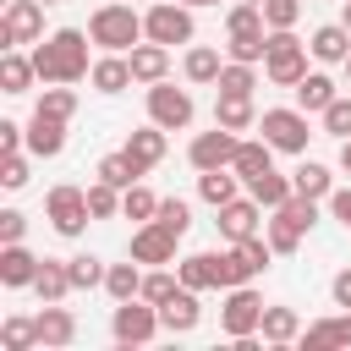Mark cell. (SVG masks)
<instances>
[{"instance_id":"obj_1","label":"cell","mask_w":351,"mask_h":351,"mask_svg":"<svg viewBox=\"0 0 351 351\" xmlns=\"http://www.w3.org/2000/svg\"><path fill=\"white\" fill-rule=\"evenodd\" d=\"M88 27H55L49 38H38L27 55H33V71H38V82H88V71H93V60H88Z\"/></svg>"},{"instance_id":"obj_2","label":"cell","mask_w":351,"mask_h":351,"mask_svg":"<svg viewBox=\"0 0 351 351\" xmlns=\"http://www.w3.org/2000/svg\"><path fill=\"white\" fill-rule=\"evenodd\" d=\"M88 38L99 44V49H115V55H132L148 33H143V11L132 5V0H104V5H93V16H88Z\"/></svg>"},{"instance_id":"obj_3","label":"cell","mask_w":351,"mask_h":351,"mask_svg":"<svg viewBox=\"0 0 351 351\" xmlns=\"http://www.w3.org/2000/svg\"><path fill=\"white\" fill-rule=\"evenodd\" d=\"M318 225V197H302V192H291L280 208H269V219H263V236H269V247L280 252V258H291L302 241H307V230Z\"/></svg>"},{"instance_id":"obj_4","label":"cell","mask_w":351,"mask_h":351,"mask_svg":"<svg viewBox=\"0 0 351 351\" xmlns=\"http://www.w3.org/2000/svg\"><path fill=\"white\" fill-rule=\"evenodd\" d=\"M313 49H307V38H296V27H269V49H263V77L274 82V88H296L313 66Z\"/></svg>"},{"instance_id":"obj_5","label":"cell","mask_w":351,"mask_h":351,"mask_svg":"<svg viewBox=\"0 0 351 351\" xmlns=\"http://www.w3.org/2000/svg\"><path fill=\"white\" fill-rule=\"evenodd\" d=\"M44 219H49V230H55V236L77 241V236L93 225V208H88V186H71V181L49 186V197H44Z\"/></svg>"},{"instance_id":"obj_6","label":"cell","mask_w":351,"mask_h":351,"mask_svg":"<svg viewBox=\"0 0 351 351\" xmlns=\"http://www.w3.org/2000/svg\"><path fill=\"white\" fill-rule=\"evenodd\" d=\"M258 132L274 143V154H307V143H313V126H307V110H296V104H274V110H263L258 115Z\"/></svg>"},{"instance_id":"obj_7","label":"cell","mask_w":351,"mask_h":351,"mask_svg":"<svg viewBox=\"0 0 351 351\" xmlns=\"http://www.w3.org/2000/svg\"><path fill=\"white\" fill-rule=\"evenodd\" d=\"M143 33H148L154 44H165V49H176V44H192V38H197L192 5H181V0H154V5L143 11Z\"/></svg>"},{"instance_id":"obj_8","label":"cell","mask_w":351,"mask_h":351,"mask_svg":"<svg viewBox=\"0 0 351 351\" xmlns=\"http://www.w3.org/2000/svg\"><path fill=\"white\" fill-rule=\"evenodd\" d=\"M263 307H269V302H263L252 285H230L225 302H219V329H225V340L258 335V329H263Z\"/></svg>"},{"instance_id":"obj_9","label":"cell","mask_w":351,"mask_h":351,"mask_svg":"<svg viewBox=\"0 0 351 351\" xmlns=\"http://www.w3.org/2000/svg\"><path fill=\"white\" fill-rule=\"evenodd\" d=\"M159 329H165V324H159V307L143 302V296L115 302V313H110V335H115V346H148Z\"/></svg>"},{"instance_id":"obj_10","label":"cell","mask_w":351,"mask_h":351,"mask_svg":"<svg viewBox=\"0 0 351 351\" xmlns=\"http://www.w3.org/2000/svg\"><path fill=\"white\" fill-rule=\"evenodd\" d=\"M192 115H197V104H192L186 88H176L170 77H165V82H148V121H154V126H165V132H186Z\"/></svg>"},{"instance_id":"obj_11","label":"cell","mask_w":351,"mask_h":351,"mask_svg":"<svg viewBox=\"0 0 351 351\" xmlns=\"http://www.w3.org/2000/svg\"><path fill=\"white\" fill-rule=\"evenodd\" d=\"M38 38H44V0H5V11H0V44L22 49V44H38Z\"/></svg>"},{"instance_id":"obj_12","label":"cell","mask_w":351,"mask_h":351,"mask_svg":"<svg viewBox=\"0 0 351 351\" xmlns=\"http://www.w3.org/2000/svg\"><path fill=\"white\" fill-rule=\"evenodd\" d=\"M236 148H241V132H230V126H208V132H197L192 143H186V159H192V170H225L230 159H236Z\"/></svg>"},{"instance_id":"obj_13","label":"cell","mask_w":351,"mask_h":351,"mask_svg":"<svg viewBox=\"0 0 351 351\" xmlns=\"http://www.w3.org/2000/svg\"><path fill=\"white\" fill-rule=\"evenodd\" d=\"M176 247H181V236H176V230H165L159 219H148V225H137V230H132L126 258H137L143 269H159V263H176Z\"/></svg>"},{"instance_id":"obj_14","label":"cell","mask_w":351,"mask_h":351,"mask_svg":"<svg viewBox=\"0 0 351 351\" xmlns=\"http://www.w3.org/2000/svg\"><path fill=\"white\" fill-rule=\"evenodd\" d=\"M214 214H219L214 225H219V236H225V241H247V236H258V230H263V214H269V208L247 192V197H230V203H225V208H214Z\"/></svg>"},{"instance_id":"obj_15","label":"cell","mask_w":351,"mask_h":351,"mask_svg":"<svg viewBox=\"0 0 351 351\" xmlns=\"http://www.w3.org/2000/svg\"><path fill=\"white\" fill-rule=\"evenodd\" d=\"M88 82H93V93H104V99H115V93H126L137 77H132V55H115V49H99L93 55V71H88Z\"/></svg>"},{"instance_id":"obj_16","label":"cell","mask_w":351,"mask_h":351,"mask_svg":"<svg viewBox=\"0 0 351 351\" xmlns=\"http://www.w3.org/2000/svg\"><path fill=\"white\" fill-rule=\"evenodd\" d=\"M38 252H27V241H5L0 247V285L5 291H33V280H38Z\"/></svg>"},{"instance_id":"obj_17","label":"cell","mask_w":351,"mask_h":351,"mask_svg":"<svg viewBox=\"0 0 351 351\" xmlns=\"http://www.w3.org/2000/svg\"><path fill=\"white\" fill-rule=\"evenodd\" d=\"M121 148H126V154H132V165H137V170L148 176L154 165H165V154H170V132L148 121V126H137V132H126V143H121Z\"/></svg>"},{"instance_id":"obj_18","label":"cell","mask_w":351,"mask_h":351,"mask_svg":"<svg viewBox=\"0 0 351 351\" xmlns=\"http://www.w3.org/2000/svg\"><path fill=\"white\" fill-rule=\"evenodd\" d=\"M33 318H38V346H44V351H66V346L77 340V318H71V307L44 302Z\"/></svg>"},{"instance_id":"obj_19","label":"cell","mask_w":351,"mask_h":351,"mask_svg":"<svg viewBox=\"0 0 351 351\" xmlns=\"http://www.w3.org/2000/svg\"><path fill=\"white\" fill-rule=\"evenodd\" d=\"M307 49H313L318 66H346V55H351V27H346V22H324V27L307 33Z\"/></svg>"},{"instance_id":"obj_20","label":"cell","mask_w":351,"mask_h":351,"mask_svg":"<svg viewBox=\"0 0 351 351\" xmlns=\"http://www.w3.org/2000/svg\"><path fill=\"white\" fill-rule=\"evenodd\" d=\"M159 324H165V335H192L197 324H203V307H197V291L192 285H181L165 307H159Z\"/></svg>"},{"instance_id":"obj_21","label":"cell","mask_w":351,"mask_h":351,"mask_svg":"<svg viewBox=\"0 0 351 351\" xmlns=\"http://www.w3.org/2000/svg\"><path fill=\"white\" fill-rule=\"evenodd\" d=\"M60 148H66V121L33 110V121H27V154H33V159H55Z\"/></svg>"},{"instance_id":"obj_22","label":"cell","mask_w":351,"mask_h":351,"mask_svg":"<svg viewBox=\"0 0 351 351\" xmlns=\"http://www.w3.org/2000/svg\"><path fill=\"white\" fill-rule=\"evenodd\" d=\"M302 329H307V324H302L296 307H285V302H269V307H263V329H258V335H263L269 346H296Z\"/></svg>"},{"instance_id":"obj_23","label":"cell","mask_w":351,"mask_h":351,"mask_svg":"<svg viewBox=\"0 0 351 351\" xmlns=\"http://www.w3.org/2000/svg\"><path fill=\"white\" fill-rule=\"evenodd\" d=\"M181 71H186V82H192V88H214V82H219V71H225V55H219L214 44H186Z\"/></svg>"},{"instance_id":"obj_24","label":"cell","mask_w":351,"mask_h":351,"mask_svg":"<svg viewBox=\"0 0 351 351\" xmlns=\"http://www.w3.org/2000/svg\"><path fill=\"white\" fill-rule=\"evenodd\" d=\"M340 93V82L329 77V71H307L296 88H291V99H296V110H307V115H324V104Z\"/></svg>"},{"instance_id":"obj_25","label":"cell","mask_w":351,"mask_h":351,"mask_svg":"<svg viewBox=\"0 0 351 351\" xmlns=\"http://www.w3.org/2000/svg\"><path fill=\"white\" fill-rule=\"evenodd\" d=\"M230 170H236L241 181H252V176H263V170H274V143H269L263 132H258V137H241V148H236Z\"/></svg>"},{"instance_id":"obj_26","label":"cell","mask_w":351,"mask_h":351,"mask_svg":"<svg viewBox=\"0 0 351 351\" xmlns=\"http://www.w3.org/2000/svg\"><path fill=\"white\" fill-rule=\"evenodd\" d=\"M241 186H247V181H241L230 165H225V170H197V197H203L208 208H225L230 197H241Z\"/></svg>"},{"instance_id":"obj_27","label":"cell","mask_w":351,"mask_h":351,"mask_svg":"<svg viewBox=\"0 0 351 351\" xmlns=\"http://www.w3.org/2000/svg\"><path fill=\"white\" fill-rule=\"evenodd\" d=\"M132 77L148 88V82H165L170 77V49L165 44H154V38H143L137 49H132Z\"/></svg>"},{"instance_id":"obj_28","label":"cell","mask_w":351,"mask_h":351,"mask_svg":"<svg viewBox=\"0 0 351 351\" xmlns=\"http://www.w3.org/2000/svg\"><path fill=\"white\" fill-rule=\"evenodd\" d=\"M214 121L230 132H258V104L241 93H214Z\"/></svg>"},{"instance_id":"obj_29","label":"cell","mask_w":351,"mask_h":351,"mask_svg":"<svg viewBox=\"0 0 351 351\" xmlns=\"http://www.w3.org/2000/svg\"><path fill=\"white\" fill-rule=\"evenodd\" d=\"M176 274L192 291H214L219 285V252H186V258H176Z\"/></svg>"},{"instance_id":"obj_30","label":"cell","mask_w":351,"mask_h":351,"mask_svg":"<svg viewBox=\"0 0 351 351\" xmlns=\"http://www.w3.org/2000/svg\"><path fill=\"white\" fill-rule=\"evenodd\" d=\"M143 274H148V269H143L137 258L110 263V269H104V296H110V302H132V296H143Z\"/></svg>"},{"instance_id":"obj_31","label":"cell","mask_w":351,"mask_h":351,"mask_svg":"<svg viewBox=\"0 0 351 351\" xmlns=\"http://www.w3.org/2000/svg\"><path fill=\"white\" fill-rule=\"evenodd\" d=\"M33 82H38V71H33V55H22V49H5V55H0V93H11V99H16V93H27Z\"/></svg>"},{"instance_id":"obj_32","label":"cell","mask_w":351,"mask_h":351,"mask_svg":"<svg viewBox=\"0 0 351 351\" xmlns=\"http://www.w3.org/2000/svg\"><path fill=\"white\" fill-rule=\"evenodd\" d=\"M291 186H296V192H302V197H318V203H324V197H329V192H335V170H329V165H318V159H307V154H302V165H296V170H291Z\"/></svg>"},{"instance_id":"obj_33","label":"cell","mask_w":351,"mask_h":351,"mask_svg":"<svg viewBox=\"0 0 351 351\" xmlns=\"http://www.w3.org/2000/svg\"><path fill=\"white\" fill-rule=\"evenodd\" d=\"M33 296H38V302H66V296H71V269H66V258H44V263H38Z\"/></svg>"},{"instance_id":"obj_34","label":"cell","mask_w":351,"mask_h":351,"mask_svg":"<svg viewBox=\"0 0 351 351\" xmlns=\"http://www.w3.org/2000/svg\"><path fill=\"white\" fill-rule=\"evenodd\" d=\"M93 176H99V181H110V186H121V192L143 181V170L132 165V154H126V148H115V154H104V159L93 165Z\"/></svg>"},{"instance_id":"obj_35","label":"cell","mask_w":351,"mask_h":351,"mask_svg":"<svg viewBox=\"0 0 351 351\" xmlns=\"http://www.w3.org/2000/svg\"><path fill=\"white\" fill-rule=\"evenodd\" d=\"M263 49H269V27H258V33H225V60L263 66Z\"/></svg>"},{"instance_id":"obj_36","label":"cell","mask_w":351,"mask_h":351,"mask_svg":"<svg viewBox=\"0 0 351 351\" xmlns=\"http://www.w3.org/2000/svg\"><path fill=\"white\" fill-rule=\"evenodd\" d=\"M33 110H44V115H55V121H71V115H77V88H71V82H44V93H38Z\"/></svg>"},{"instance_id":"obj_37","label":"cell","mask_w":351,"mask_h":351,"mask_svg":"<svg viewBox=\"0 0 351 351\" xmlns=\"http://www.w3.org/2000/svg\"><path fill=\"white\" fill-rule=\"evenodd\" d=\"M247 192H252L263 208H280V203H285L296 186H291V176H280V170H263V176H252V181H247Z\"/></svg>"},{"instance_id":"obj_38","label":"cell","mask_w":351,"mask_h":351,"mask_svg":"<svg viewBox=\"0 0 351 351\" xmlns=\"http://www.w3.org/2000/svg\"><path fill=\"white\" fill-rule=\"evenodd\" d=\"M0 346H5V351H38V318L11 313V318L0 324Z\"/></svg>"},{"instance_id":"obj_39","label":"cell","mask_w":351,"mask_h":351,"mask_svg":"<svg viewBox=\"0 0 351 351\" xmlns=\"http://www.w3.org/2000/svg\"><path fill=\"white\" fill-rule=\"evenodd\" d=\"M252 88H258V66H247V60H225L214 93H241V99H252Z\"/></svg>"},{"instance_id":"obj_40","label":"cell","mask_w":351,"mask_h":351,"mask_svg":"<svg viewBox=\"0 0 351 351\" xmlns=\"http://www.w3.org/2000/svg\"><path fill=\"white\" fill-rule=\"evenodd\" d=\"M66 269H71V291H99L104 285V258H93V252H77V258H66Z\"/></svg>"},{"instance_id":"obj_41","label":"cell","mask_w":351,"mask_h":351,"mask_svg":"<svg viewBox=\"0 0 351 351\" xmlns=\"http://www.w3.org/2000/svg\"><path fill=\"white\" fill-rule=\"evenodd\" d=\"M121 214H126V219H137V225H148V219L159 214V192H148L143 181H137V186H126V192H121Z\"/></svg>"},{"instance_id":"obj_42","label":"cell","mask_w":351,"mask_h":351,"mask_svg":"<svg viewBox=\"0 0 351 351\" xmlns=\"http://www.w3.org/2000/svg\"><path fill=\"white\" fill-rule=\"evenodd\" d=\"M318 126H324V137H351V93H335L329 104H324V115H318Z\"/></svg>"},{"instance_id":"obj_43","label":"cell","mask_w":351,"mask_h":351,"mask_svg":"<svg viewBox=\"0 0 351 351\" xmlns=\"http://www.w3.org/2000/svg\"><path fill=\"white\" fill-rule=\"evenodd\" d=\"M33 181V154L22 148V154H0V186L5 192H22Z\"/></svg>"},{"instance_id":"obj_44","label":"cell","mask_w":351,"mask_h":351,"mask_svg":"<svg viewBox=\"0 0 351 351\" xmlns=\"http://www.w3.org/2000/svg\"><path fill=\"white\" fill-rule=\"evenodd\" d=\"M88 208H93V219H115L121 214V186H110V181H88Z\"/></svg>"},{"instance_id":"obj_45","label":"cell","mask_w":351,"mask_h":351,"mask_svg":"<svg viewBox=\"0 0 351 351\" xmlns=\"http://www.w3.org/2000/svg\"><path fill=\"white\" fill-rule=\"evenodd\" d=\"M258 27H269V22H263V5L230 0V11H225V33H258Z\"/></svg>"},{"instance_id":"obj_46","label":"cell","mask_w":351,"mask_h":351,"mask_svg":"<svg viewBox=\"0 0 351 351\" xmlns=\"http://www.w3.org/2000/svg\"><path fill=\"white\" fill-rule=\"evenodd\" d=\"M165 230H176V236H186L192 230V203L186 197H159V214H154Z\"/></svg>"},{"instance_id":"obj_47","label":"cell","mask_w":351,"mask_h":351,"mask_svg":"<svg viewBox=\"0 0 351 351\" xmlns=\"http://www.w3.org/2000/svg\"><path fill=\"white\" fill-rule=\"evenodd\" d=\"M302 346H307V351H329V346H340V324H335V318L307 324V329H302Z\"/></svg>"},{"instance_id":"obj_48","label":"cell","mask_w":351,"mask_h":351,"mask_svg":"<svg viewBox=\"0 0 351 351\" xmlns=\"http://www.w3.org/2000/svg\"><path fill=\"white\" fill-rule=\"evenodd\" d=\"M263 22L269 27H296L302 22V0H263Z\"/></svg>"},{"instance_id":"obj_49","label":"cell","mask_w":351,"mask_h":351,"mask_svg":"<svg viewBox=\"0 0 351 351\" xmlns=\"http://www.w3.org/2000/svg\"><path fill=\"white\" fill-rule=\"evenodd\" d=\"M27 236V214L22 208H0V247L5 241H22Z\"/></svg>"},{"instance_id":"obj_50","label":"cell","mask_w":351,"mask_h":351,"mask_svg":"<svg viewBox=\"0 0 351 351\" xmlns=\"http://www.w3.org/2000/svg\"><path fill=\"white\" fill-rule=\"evenodd\" d=\"M329 302H335L340 313H351V263L335 269V280H329Z\"/></svg>"},{"instance_id":"obj_51","label":"cell","mask_w":351,"mask_h":351,"mask_svg":"<svg viewBox=\"0 0 351 351\" xmlns=\"http://www.w3.org/2000/svg\"><path fill=\"white\" fill-rule=\"evenodd\" d=\"M22 148H27V126L0 121V154H22Z\"/></svg>"},{"instance_id":"obj_52","label":"cell","mask_w":351,"mask_h":351,"mask_svg":"<svg viewBox=\"0 0 351 351\" xmlns=\"http://www.w3.org/2000/svg\"><path fill=\"white\" fill-rule=\"evenodd\" d=\"M324 208H329V214H335V219L351 230V186H335V192L324 197Z\"/></svg>"},{"instance_id":"obj_53","label":"cell","mask_w":351,"mask_h":351,"mask_svg":"<svg viewBox=\"0 0 351 351\" xmlns=\"http://www.w3.org/2000/svg\"><path fill=\"white\" fill-rule=\"evenodd\" d=\"M335 324H340V346H351V313H340Z\"/></svg>"},{"instance_id":"obj_54","label":"cell","mask_w":351,"mask_h":351,"mask_svg":"<svg viewBox=\"0 0 351 351\" xmlns=\"http://www.w3.org/2000/svg\"><path fill=\"white\" fill-rule=\"evenodd\" d=\"M340 170H346V176H351V137H346V143H340Z\"/></svg>"},{"instance_id":"obj_55","label":"cell","mask_w":351,"mask_h":351,"mask_svg":"<svg viewBox=\"0 0 351 351\" xmlns=\"http://www.w3.org/2000/svg\"><path fill=\"white\" fill-rule=\"evenodd\" d=\"M181 5H192V11H203V5H219V0H181Z\"/></svg>"},{"instance_id":"obj_56","label":"cell","mask_w":351,"mask_h":351,"mask_svg":"<svg viewBox=\"0 0 351 351\" xmlns=\"http://www.w3.org/2000/svg\"><path fill=\"white\" fill-rule=\"evenodd\" d=\"M340 22H346V27H351V0H340Z\"/></svg>"},{"instance_id":"obj_57","label":"cell","mask_w":351,"mask_h":351,"mask_svg":"<svg viewBox=\"0 0 351 351\" xmlns=\"http://www.w3.org/2000/svg\"><path fill=\"white\" fill-rule=\"evenodd\" d=\"M346 82H351V55H346Z\"/></svg>"},{"instance_id":"obj_58","label":"cell","mask_w":351,"mask_h":351,"mask_svg":"<svg viewBox=\"0 0 351 351\" xmlns=\"http://www.w3.org/2000/svg\"><path fill=\"white\" fill-rule=\"evenodd\" d=\"M247 5H263V0H247Z\"/></svg>"},{"instance_id":"obj_59","label":"cell","mask_w":351,"mask_h":351,"mask_svg":"<svg viewBox=\"0 0 351 351\" xmlns=\"http://www.w3.org/2000/svg\"><path fill=\"white\" fill-rule=\"evenodd\" d=\"M44 5H60V0H44Z\"/></svg>"}]
</instances>
